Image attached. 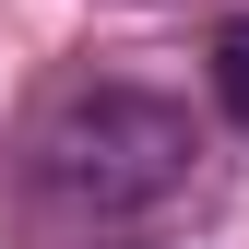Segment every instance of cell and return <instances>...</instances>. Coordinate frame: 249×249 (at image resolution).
Instances as JSON below:
<instances>
[{
    "mask_svg": "<svg viewBox=\"0 0 249 249\" xmlns=\"http://www.w3.org/2000/svg\"><path fill=\"white\" fill-rule=\"evenodd\" d=\"M190 166H202V131L154 83H83L36 119V190L59 213H95V226H131V213L178 202Z\"/></svg>",
    "mask_w": 249,
    "mask_h": 249,
    "instance_id": "cell-1",
    "label": "cell"
},
{
    "mask_svg": "<svg viewBox=\"0 0 249 249\" xmlns=\"http://www.w3.org/2000/svg\"><path fill=\"white\" fill-rule=\"evenodd\" d=\"M213 95H226V119L249 131V24H226V36H213Z\"/></svg>",
    "mask_w": 249,
    "mask_h": 249,
    "instance_id": "cell-2",
    "label": "cell"
}]
</instances>
